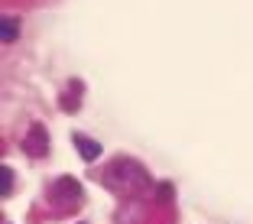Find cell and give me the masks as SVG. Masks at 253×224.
<instances>
[{
    "instance_id": "277c9868",
    "label": "cell",
    "mask_w": 253,
    "mask_h": 224,
    "mask_svg": "<svg viewBox=\"0 0 253 224\" xmlns=\"http://www.w3.org/2000/svg\"><path fill=\"white\" fill-rule=\"evenodd\" d=\"M82 82H78V78H72V82H68V94L62 97V107H65V111H78V97H82Z\"/></svg>"
},
{
    "instance_id": "6da1fadb",
    "label": "cell",
    "mask_w": 253,
    "mask_h": 224,
    "mask_svg": "<svg viewBox=\"0 0 253 224\" xmlns=\"http://www.w3.org/2000/svg\"><path fill=\"white\" fill-rule=\"evenodd\" d=\"M101 182H104L111 192L130 198V195L143 192V188L149 185V172L143 169L140 163H133V159H117V163L107 166V172L101 176Z\"/></svg>"
},
{
    "instance_id": "5b68a950",
    "label": "cell",
    "mask_w": 253,
    "mask_h": 224,
    "mask_svg": "<svg viewBox=\"0 0 253 224\" xmlns=\"http://www.w3.org/2000/svg\"><path fill=\"white\" fill-rule=\"evenodd\" d=\"M0 33H3V43H16L20 39V20H10V16H3V23H0Z\"/></svg>"
},
{
    "instance_id": "52a82bcc",
    "label": "cell",
    "mask_w": 253,
    "mask_h": 224,
    "mask_svg": "<svg viewBox=\"0 0 253 224\" xmlns=\"http://www.w3.org/2000/svg\"><path fill=\"white\" fill-rule=\"evenodd\" d=\"M159 198H172V185H159Z\"/></svg>"
},
{
    "instance_id": "7a4b0ae2",
    "label": "cell",
    "mask_w": 253,
    "mask_h": 224,
    "mask_svg": "<svg viewBox=\"0 0 253 224\" xmlns=\"http://www.w3.org/2000/svg\"><path fill=\"white\" fill-rule=\"evenodd\" d=\"M23 153L30 159L49 156V130H45L42 124H33V127L26 130V136H23Z\"/></svg>"
},
{
    "instance_id": "8992f818",
    "label": "cell",
    "mask_w": 253,
    "mask_h": 224,
    "mask_svg": "<svg viewBox=\"0 0 253 224\" xmlns=\"http://www.w3.org/2000/svg\"><path fill=\"white\" fill-rule=\"evenodd\" d=\"M0 176H3V195L13 192V169L10 166H0Z\"/></svg>"
},
{
    "instance_id": "3957f363",
    "label": "cell",
    "mask_w": 253,
    "mask_h": 224,
    "mask_svg": "<svg viewBox=\"0 0 253 224\" xmlns=\"http://www.w3.org/2000/svg\"><path fill=\"white\" fill-rule=\"evenodd\" d=\"M72 140H75V149L82 153V159H97L101 156V143L97 140H91V136H84V134H75Z\"/></svg>"
}]
</instances>
